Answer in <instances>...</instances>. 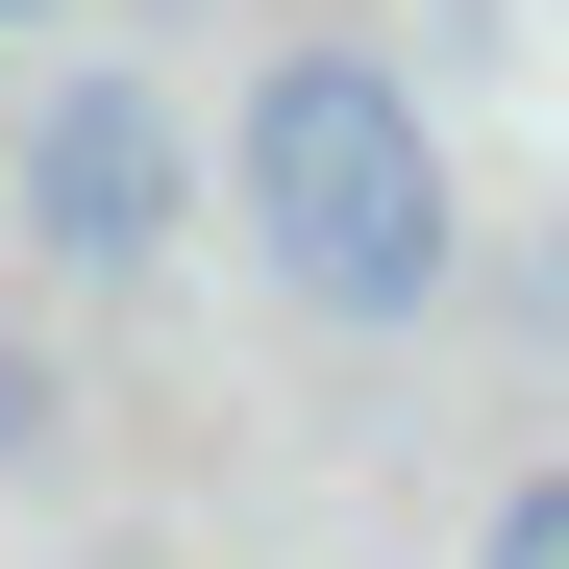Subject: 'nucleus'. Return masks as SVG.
Wrapping results in <instances>:
<instances>
[{"mask_svg": "<svg viewBox=\"0 0 569 569\" xmlns=\"http://www.w3.org/2000/svg\"><path fill=\"white\" fill-rule=\"evenodd\" d=\"M223 223H248V272H272L298 322H421L446 272H470V199H446L421 74L347 50V26H298V50L223 100Z\"/></svg>", "mask_w": 569, "mask_h": 569, "instance_id": "f257e3e1", "label": "nucleus"}, {"mask_svg": "<svg viewBox=\"0 0 569 569\" xmlns=\"http://www.w3.org/2000/svg\"><path fill=\"white\" fill-rule=\"evenodd\" d=\"M0 223H26L50 272H149L173 223H199V124H173V74H124V50L26 74V149H0Z\"/></svg>", "mask_w": 569, "mask_h": 569, "instance_id": "f03ea898", "label": "nucleus"}, {"mask_svg": "<svg viewBox=\"0 0 569 569\" xmlns=\"http://www.w3.org/2000/svg\"><path fill=\"white\" fill-rule=\"evenodd\" d=\"M470 569H569V470H520V496L470 520Z\"/></svg>", "mask_w": 569, "mask_h": 569, "instance_id": "7ed1b4c3", "label": "nucleus"}, {"mask_svg": "<svg viewBox=\"0 0 569 569\" xmlns=\"http://www.w3.org/2000/svg\"><path fill=\"white\" fill-rule=\"evenodd\" d=\"M50 421H74V397H50V347H0V470H50Z\"/></svg>", "mask_w": 569, "mask_h": 569, "instance_id": "20e7f679", "label": "nucleus"}, {"mask_svg": "<svg viewBox=\"0 0 569 569\" xmlns=\"http://www.w3.org/2000/svg\"><path fill=\"white\" fill-rule=\"evenodd\" d=\"M0 26H74V0H0Z\"/></svg>", "mask_w": 569, "mask_h": 569, "instance_id": "39448f33", "label": "nucleus"}]
</instances>
